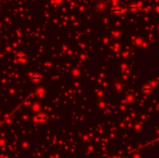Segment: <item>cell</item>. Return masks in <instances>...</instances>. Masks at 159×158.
I'll list each match as a JSON object with an SVG mask.
<instances>
[{
  "label": "cell",
  "instance_id": "3957f363",
  "mask_svg": "<svg viewBox=\"0 0 159 158\" xmlns=\"http://www.w3.org/2000/svg\"><path fill=\"white\" fill-rule=\"evenodd\" d=\"M123 12H124V9L120 7H115V8L112 9V13H113L114 14H120Z\"/></svg>",
  "mask_w": 159,
  "mask_h": 158
},
{
  "label": "cell",
  "instance_id": "6da1fadb",
  "mask_svg": "<svg viewBox=\"0 0 159 158\" xmlns=\"http://www.w3.org/2000/svg\"><path fill=\"white\" fill-rule=\"evenodd\" d=\"M34 119L37 122H44V121L48 120V117L46 115H39L35 116Z\"/></svg>",
  "mask_w": 159,
  "mask_h": 158
},
{
  "label": "cell",
  "instance_id": "8992f818",
  "mask_svg": "<svg viewBox=\"0 0 159 158\" xmlns=\"http://www.w3.org/2000/svg\"><path fill=\"white\" fill-rule=\"evenodd\" d=\"M142 90L143 92H151L152 90V88L151 87H144V88H143Z\"/></svg>",
  "mask_w": 159,
  "mask_h": 158
},
{
  "label": "cell",
  "instance_id": "5b68a950",
  "mask_svg": "<svg viewBox=\"0 0 159 158\" xmlns=\"http://www.w3.org/2000/svg\"><path fill=\"white\" fill-rule=\"evenodd\" d=\"M40 79H41V76H40V74H35V75H33V77H32V80L35 81H40Z\"/></svg>",
  "mask_w": 159,
  "mask_h": 158
},
{
  "label": "cell",
  "instance_id": "277c9868",
  "mask_svg": "<svg viewBox=\"0 0 159 158\" xmlns=\"http://www.w3.org/2000/svg\"><path fill=\"white\" fill-rule=\"evenodd\" d=\"M16 59L19 61H23V60H25L27 59V56L24 54H18L16 56Z\"/></svg>",
  "mask_w": 159,
  "mask_h": 158
},
{
  "label": "cell",
  "instance_id": "7a4b0ae2",
  "mask_svg": "<svg viewBox=\"0 0 159 158\" xmlns=\"http://www.w3.org/2000/svg\"><path fill=\"white\" fill-rule=\"evenodd\" d=\"M138 9H139V6H137V5H134V4H131L129 6V10L132 13H134V12H137Z\"/></svg>",
  "mask_w": 159,
  "mask_h": 158
}]
</instances>
